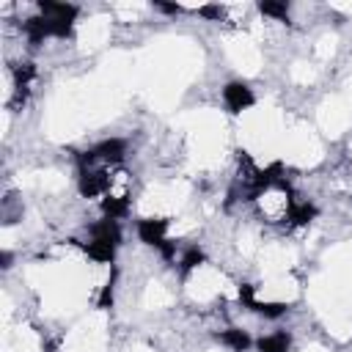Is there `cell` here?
Listing matches in <instances>:
<instances>
[{
	"label": "cell",
	"instance_id": "8fae6325",
	"mask_svg": "<svg viewBox=\"0 0 352 352\" xmlns=\"http://www.w3.org/2000/svg\"><path fill=\"white\" fill-rule=\"evenodd\" d=\"M250 311H256V314H261V316H280L283 311H286V305L283 302H261V300H256L253 305H250Z\"/></svg>",
	"mask_w": 352,
	"mask_h": 352
},
{
	"label": "cell",
	"instance_id": "30bf717a",
	"mask_svg": "<svg viewBox=\"0 0 352 352\" xmlns=\"http://www.w3.org/2000/svg\"><path fill=\"white\" fill-rule=\"evenodd\" d=\"M314 217H316V209H314L311 204H292L286 220H292L294 226H305V223H311Z\"/></svg>",
	"mask_w": 352,
	"mask_h": 352
},
{
	"label": "cell",
	"instance_id": "5b68a950",
	"mask_svg": "<svg viewBox=\"0 0 352 352\" xmlns=\"http://www.w3.org/2000/svg\"><path fill=\"white\" fill-rule=\"evenodd\" d=\"M116 245L113 239H99V236H91L88 245H82V250L94 258V261H113V253H116Z\"/></svg>",
	"mask_w": 352,
	"mask_h": 352
},
{
	"label": "cell",
	"instance_id": "277c9868",
	"mask_svg": "<svg viewBox=\"0 0 352 352\" xmlns=\"http://www.w3.org/2000/svg\"><path fill=\"white\" fill-rule=\"evenodd\" d=\"M165 231H168V220H160V217H146L138 223V236L154 248H160L165 242Z\"/></svg>",
	"mask_w": 352,
	"mask_h": 352
},
{
	"label": "cell",
	"instance_id": "52a82bcc",
	"mask_svg": "<svg viewBox=\"0 0 352 352\" xmlns=\"http://www.w3.org/2000/svg\"><path fill=\"white\" fill-rule=\"evenodd\" d=\"M126 209H129V201H126V192H107L104 195V201H102V212L110 217V220H116V217H121V214H126Z\"/></svg>",
	"mask_w": 352,
	"mask_h": 352
},
{
	"label": "cell",
	"instance_id": "9c48e42d",
	"mask_svg": "<svg viewBox=\"0 0 352 352\" xmlns=\"http://www.w3.org/2000/svg\"><path fill=\"white\" fill-rule=\"evenodd\" d=\"M289 336L286 333H270L258 338V352H289Z\"/></svg>",
	"mask_w": 352,
	"mask_h": 352
},
{
	"label": "cell",
	"instance_id": "ba28073f",
	"mask_svg": "<svg viewBox=\"0 0 352 352\" xmlns=\"http://www.w3.org/2000/svg\"><path fill=\"white\" fill-rule=\"evenodd\" d=\"M220 344H226L234 352H245L250 346V336L245 330H239V327H228V330L220 333Z\"/></svg>",
	"mask_w": 352,
	"mask_h": 352
},
{
	"label": "cell",
	"instance_id": "7c38bea8",
	"mask_svg": "<svg viewBox=\"0 0 352 352\" xmlns=\"http://www.w3.org/2000/svg\"><path fill=\"white\" fill-rule=\"evenodd\" d=\"M258 11L267 14V16H275V19H286L289 16V6L286 3H261Z\"/></svg>",
	"mask_w": 352,
	"mask_h": 352
},
{
	"label": "cell",
	"instance_id": "8992f818",
	"mask_svg": "<svg viewBox=\"0 0 352 352\" xmlns=\"http://www.w3.org/2000/svg\"><path fill=\"white\" fill-rule=\"evenodd\" d=\"M124 140H118V138H110V140H104V143H99L96 148H94V157L99 160V162H118L121 157H124Z\"/></svg>",
	"mask_w": 352,
	"mask_h": 352
},
{
	"label": "cell",
	"instance_id": "6da1fadb",
	"mask_svg": "<svg viewBox=\"0 0 352 352\" xmlns=\"http://www.w3.org/2000/svg\"><path fill=\"white\" fill-rule=\"evenodd\" d=\"M256 201H258V209H261V214L267 217V220H280V217H289V209H292V198H289V190H283V187H267L264 184V190L256 195Z\"/></svg>",
	"mask_w": 352,
	"mask_h": 352
},
{
	"label": "cell",
	"instance_id": "7a4b0ae2",
	"mask_svg": "<svg viewBox=\"0 0 352 352\" xmlns=\"http://www.w3.org/2000/svg\"><path fill=\"white\" fill-rule=\"evenodd\" d=\"M110 184H113V179H110L107 170H102V168L80 170V192H82L85 198L107 195V192H110Z\"/></svg>",
	"mask_w": 352,
	"mask_h": 352
},
{
	"label": "cell",
	"instance_id": "3957f363",
	"mask_svg": "<svg viewBox=\"0 0 352 352\" xmlns=\"http://www.w3.org/2000/svg\"><path fill=\"white\" fill-rule=\"evenodd\" d=\"M223 99H226V107L231 113H242L253 104V91L245 85V82H228L223 88Z\"/></svg>",
	"mask_w": 352,
	"mask_h": 352
},
{
	"label": "cell",
	"instance_id": "4fadbf2b",
	"mask_svg": "<svg viewBox=\"0 0 352 352\" xmlns=\"http://www.w3.org/2000/svg\"><path fill=\"white\" fill-rule=\"evenodd\" d=\"M201 261H204V253H201L198 248H190V250L182 256V270H184V272H190V270H192V267H198Z\"/></svg>",
	"mask_w": 352,
	"mask_h": 352
}]
</instances>
